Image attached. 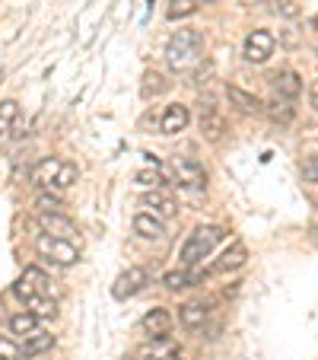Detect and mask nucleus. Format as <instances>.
I'll list each match as a JSON object with an SVG mask.
<instances>
[{
  "label": "nucleus",
  "mask_w": 318,
  "mask_h": 360,
  "mask_svg": "<svg viewBox=\"0 0 318 360\" xmlns=\"http://www.w3.org/2000/svg\"><path fill=\"white\" fill-rule=\"evenodd\" d=\"M201 51H204V32H197V29H178L169 39V45H166V64L175 74L178 70H188L201 61Z\"/></svg>",
  "instance_id": "nucleus-1"
},
{
  "label": "nucleus",
  "mask_w": 318,
  "mask_h": 360,
  "mask_svg": "<svg viewBox=\"0 0 318 360\" xmlns=\"http://www.w3.org/2000/svg\"><path fill=\"white\" fill-rule=\"evenodd\" d=\"M223 236H226V230H223V226H217V224L197 226V230L185 239L182 252H178V265H182V268H194L201 259H207L210 252H213V245H217Z\"/></svg>",
  "instance_id": "nucleus-2"
},
{
  "label": "nucleus",
  "mask_w": 318,
  "mask_h": 360,
  "mask_svg": "<svg viewBox=\"0 0 318 360\" xmlns=\"http://www.w3.org/2000/svg\"><path fill=\"white\" fill-rule=\"evenodd\" d=\"M35 252L58 268H70L80 262V249H77L70 239H55V236H45V233L35 239Z\"/></svg>",
  "instance_id": "nucleus-3"
},
{
  "label": "nucleus",
  "mask_w": 318,
  "mask_h": 360,
  "mask_svg": "<svg viewBox=\"0 0 318 360\" xmlns=\"http://www.w3.org/2000/svg\"><path fill=\"white\" fill-rule=\"evenodd\" d=\"M169 172H172V185H178V188H188V191L207 188V169L194 157H175Z\"/></svg>",
  "instance_id": "nucleus-4"
},
{
  "label": "nucleus",
  "mask_w": 318,
  "mask_h": 360,
  "mask_svg": "<svg viewBox=\"0 0 318 360\" xmlns=\"http://www.w3.org/2000/svg\"><path fill=\"white\" fill-rule=\"evenodd\" d=\"M13 293L20 303H32L35 297H48V274L41 271V268H26V271L20 274V281L13 284Z\"/></svg>",
  "instance_id": "nucleus-5"
},
{
  "label": "nucleus",
  "mask_w": 318,
  "mask_h": 360,
  "mask_svg": "<svg viewBox=\"0 0 318 360\" xmlns=\"http://www.w3.org/2000/svg\"><path fill=\"white\" fill-rule=\"evenodd\" d=\"M274 35L267 32V29H255V32H249V39H245V48H242V55H245V61H251V64H264L267 58L274 55Z\"/></svg>",
  "instance_id": "nucleus-6"
},
{
  "label": "nucleus",
  "mask_w": 318,
  "mask_h": 360,
  "mask_svg": "<svg viewBox=\"0 0 318 360\" xmlns=\"http://www.w3.org/2000/svg\"><path fill=\"white\" fill-rule=\"evenodd\" d=\"M147 271L143 268H128V271H121L118 274V281H115V287H112V297L115 300H131V297H137V293L147 287Z\"/></svg>",
  "instance_id": "nucleus-7"
},
{
  "label": "nucleus",
  "mask_w": 318,
  "mask_h": 360,
  "mask_svg": "<svg viewBox=\"0 0 318 360\" xmlns=\"http://www.w3.org/2000/svg\"><path fill=\"white\" fill-rule=\"evenodd\" d=\"M249 262V249H245V243H232L230 249L220 255L213 265H210L207 274H226V271H239V268Z\"/></svg>",
  "instance_id": "nucleus-8"
},
{
  "label": "nucleus",
  "mask_w": 318,
  "mask_h": 360,
  "mask_svg": "<svg viewBox=\"0 0 318 360\" xmlns=\"http://www.w3.org/2000/svg\"><path fill=\"white\" fill-rule=\"evenodd\" d=\"M140 204L147 207V214H153V217H159V220H169V217H175L178 214V204L172 201L169 195H163L159 188L147 191V195L140 198Z\"/></svg>",
  "instance_id": "nucleus-9"
},
{
  "label": "nucleus",
  "mask_w": 318,
  "mask_h": 360,
  "mask_svg": "<svg viewBox=\"0 0 318 360\" xmlns=\"http://www.w3.org/2000/svg\"><path fill=\"white\" fill-rule=\"evenodd\" d=\"M39 226L45 236H55V239H74L77 224L64 214H39Z\"/></svg>",
  "instance_id": "nucleus-10"
},
{
  "label": "nucleus",
  "mask_w": 318,
  "mask_h": 360,
  "mask_svg": "<svg viewBox=\"0 0 318 360\" xmlns=\"http://www.w3.org/2000/svg\"><path fill=\"white\" fill-rule=\"evenodd\" d=\"M223 131H226V118L217 112L213 99H207V105H201V134L207 137V141H220Z\"/></svg>",
  "instance_id": "nucleus-11"
},
{
  "label": "nucleus",
  "mask_w": 318,
  "mask_h": 360,
  "mask_svg": "<svg viewBox=\"0 0 318 360\" xmlns=\"http://www.w3.org/2000/svg\"><path fill=\"white\" fill-rule=\"evenodd\" d=\"M143 332L150 335L153 341H163V338H169V332H172V316H169V309H150L147 316H143Z\"/></svg>",
  "instance_id": "nucleus-12"
},
{
  "label": "nucleus",
  "mask_w": 318,
  "mask_h": 360,
  "mask_svg": "<svg viewBox=\"0 0 318 360\" xmlns=\"http://www.w3.org/2000/svg\"><path fill=\"white\" fill-rule=\"evenodd\" d=\"M191 122V112L188 105H166L163 118H159V131L163 134H178V131H185Z\"/></svg>",
  "instance_id": "nucleus-13"
},
{
  "label": "nucleus",
  "mask_w": 318,
  "mask_h": 360,
  "mask_svg": "<svg viewBox=\"0 0 318 360\" xmlns=\"http://www.w3.org/2000/svg\"><path fill=\"white\" fill-rule=\"evenodd\" d=\"M61 163H64V160H58V157L41 160V163L35 166L32 172H29L32 185H39L41 191H51V185H55V179H58V172H61Z\"/></svg>",
  "instance_id": "nucleus-14"
},
{
  "label": "nucleus",
  "mask_w": 318,
  "mask_h": 360,
  "mask_svg": "<svg viewBox=\"0 0 318 360\" xmlns=\"http://www.w3.org/2000/svg\"><path fill=\"white\" fill-rule=\"evenodd\" d=\"M226 99H230L239 112H245V115H258V112H264V102L258 99V96L245 93V89L232 86V83H226Z\"/></svg>",
  "instance_id": "nucleus-15"
},
{
  "label": "nucleus",
  "mask_w": 318,
  "mask_h": 360,
  "mask_svg": "<svg viewBox=\"0 0 318 360\" xmlns=\"http://www.w3.org/2000/svg\"><path fill=\"white\" fill-rule=\"evenodd\" d=\"M207 316H210V309L204 303H185V306H178V322H182L188 332H197V328H204Z\"/></svg>",
  "instance_id": "nucleus-16"
},
{
  "label": "nucleus",
  "mask_w": 318,
  "mask_h": 360,
  "mask_svg": "<svg viewBox=\"0 0 318 360\" xmlns=\"http://www.w3.org/2000/svg\"><path fill=\"white\" fill-rule=\"evenodd\" d=\"M274 89H277L280 99L290 102L303 93V80H299L296 70H280V74H274Z\"/></svg>",
  "instance_id": "nucleus-17"
},
{
  "label": "nucleus",
  "mask_w": 318,
  "mask_h": 360,
  "mask_svg": "<svg viewBox=\"0 0 318 360\" xmlns=\"http://www.w3.org/2000/svg\"><path fill=\"white\" fill-rule=\"evenodd\" d=\"M55 347V335H48V332H32V335H26L22 338V345H20V354L22 357H39V354H45V351H51Z\"/></svg>",
  "instance_id": "nucleus-18"
},
{
  "label": "nucleus",
  "mask_w": 318,
  "mask_h": 360,
  "mask_svg": "<svg viewBox=\"0 0 318 360\" xmlns=\"http://www.w3.org/2000/svg\"><path fill=\"white\" fill-rule=\"evenodd\" d=\"M134 233H137V236H143V239H163L166 236L163 220L153 217V214H147V211L134 217Z\"/></svg>",
  "instance_id": "nucleus-19"
},
{
  "label": "nucleus",
  "mask_w": 318,
  "mask_h": 360,
  "mask_svg": "<svg viewBox=\"0 0 318 360\" xmlns=\"http://www.w3.org/2000/svg\"><path fill=\"white\" fill-rule=\"evenodd\" d=\"M10 332L20 335V338H26V335L39 332V316H32L29 309H22V313L10 316Z\"/></svg>",
  "instance_id": "nucleus-20"
},
{
  "label": "nucleus",
  "mask_w": 318,
  "mask_h": 360,
  "mask_svg": "<svg viewBox=\"0 0 318 360\" xmlns=\"http://www.w3.org/2000/svg\"><path fill=\"white\" fill-rule=\"evenodd\" d=\"M150 163H153V169H137V185H143V188H159V185L166 182V176H163V163L159 160H153L150 157Z\"/></svg>",
  "instance_id": "nucleus-21"
},
{
  "label": "nucleus",
  "mask_w": 318,
  "mask_h": 360,
  "mask_svg": "<svg viewBox=\"0 0 318 360\" xmlns=\"http://www.w3.org/2000/svg\"><path fill=\"white\" fill-rule=\"evenodd\" d=\"M35 207H39V214H61V207H64L61 191H39Z\"/></svg>",
  "instance_id": "nucleus-22"
},
{
  "label": "nucleus",
  "mask_w": 318,
  "mask_h": 360,
  "mask_svg": "<svg viewBox=\"0 0 318 360\" xmlns=\"http://www.w3.org/2000/svg\"><path fill=\"white\" fill-rule=\"evenodd\" d=\"M77 179H80V169H77V163H67V160H64L61 172H58L55 185H51V191H67L70 185H77Z\"/></svg>",
  "instance_id": "nucleus-23"
},
{
  "label": "nucleus",
  "mask_w": 318,
  "mask_h": 360,
  "mask_svg": "<svg viewBox=\"0 0 318 360\" xmlns=\"http://www.w3.org/2000/svg\"><path fill=\"white\" fill-rule=\"evenodd\" d=\"M197 278H201V274H191L188 268H178V271H169V274H166L163 284L169 287V290H185V287H191Z\"/></svg>",
  "instance_id": "nucleus-24"
},
{
  "label": "nucleus",
  "mask_w": 318,
  "mask_h": 360,
  "mask_svg": "<svg viewBox=\"0 0 318 360\" xmlns=\"http://www.w3.org/2000/svg\"><path fill=\"white\" fill-rule=\"evenodd\" d=\"M194 13H197V0H169V7H166L169 20H188Z\"/></svg>",
  "instance_id": "nucleus-25"
},
{
  "label": "nucleus",
  "mask_w": 318,
  "mask_h": 360,
  "mask_svg": "<svg viewBox=\"0 0 318 360\" xmlns=\"http://www.w3.org/2000/svg\"><path fill=\"white\" fill-rule=\"evenodd\" d=\"M264 112L274 118V122H280V124H290L293 122V105L286 99H274V102H267L264 105Z\"/></svg>",
  "instance_id": "nucleus-26"
},
{
  "label": "nucleus",
  "mask_w": 318,
  "mask_h": 360,
  "mask_svg": "<svg viewBox=\"0 0 318 360\" xmlns=\"http://www.w3.org/2000/svg\"><path fill=\"white\" fill-rule=\"evenodd\" d=\"M169 89V80H166L159 70H147L143 74V96H159Z\"/></svg>",
  "instance_id": "nucleus-27"
},
{
  "label": "nucleus",
  "mask_w": 318,
  "mask_h": 360,
  "mask_svg": "<svg viewBox=\"0 0 318 360\" xmlns=\"http://www.w3.org/2000/svg\"><path fill=\"white\" fill-rule=\"evenodd\" d=\"M26 309L32 316H39V319H51V316L58 313V306H55V300H51V297H35Z\"/></svg>",
  "instance_id": "nucleus-28"
},
{
  "label": "nucleus",
  "mask_w": 318,
  "mask_h": 360,
  "mask_svg": "<svg viewBox=\"0 0 318 360\" xmlns=\"http://www.w3.org/2000/svg\"><path fill=\"white\" fill-rule=\"evenodd\" d=\"M16 115H20V105H16L13 99H7V102H0V137L7 134L10 128H13V122H16Z\"/></svg>",
  "instance_id": "nucleus-29"
},
{
  "label": "nucleus",
  "mask_w": 318,
  "mask_h": 360,
  "mask_svg": "<svg viewBox=\"0 0 318 360\" xmlns=\"http://www.w3.org/2000/svg\"><path fill=\"white\" fill-rule=\"evenodd\" d=\"M0 360H22L20 345L10 341V338H0Z\"/></svg>",
  "instance_id": "nucleus-30"
},
{
  "label": "nucleus",
  "mask_w": 318,
  "mask_h": 360,
  "mask_svg": "<svg viewBox=\"0 0 318 360\" xmlns=\"http://www.w3.org/2000/svg\"><path fill=\"white\" fill-rule=\"evenodd\" d=\"M303 179H305V182H318V153L305 157V163H303Z\"/></svg>",
  "instance_id": "nucleus-31"
},
{
  "label": "nucleus",
  "mask_w": 318,
  "mask_h": 360,
  "mask_svg": "<svg viewBox=\"0 0 318 360\" xmlns=\"http://www.w3.org/2000/svg\"><path fill=\"white\" fill-rule=\"evenodd\" d=\"M309 99H312V109H318V80L312 83V93H309Z\"/></svg>",
  "instance_id": "nucleus-32"
},
{
  "label": "nucleus",
  "mask_w": 318,
  "mask_h": 360,
  "mask_svg": "<svg viewBox=\"0 0 318 360\" xmlns=\"http://www.w3.org/2000/svg\"><path fill=\"white\" fill-rule=\"evenodd\" d=\"M245 7H255V4H267V0H242Z\"/></svg>",
  "instance_id": "nucleus-33"
},
{
  "label": "nucleus",
  "mask_w": 318,
  "mask_h": 360,
  "mask_svg": "<svg viewBox=\"0 0 318 360\" xmlns=\"http://www.w3.org/2000/svg\"><path fill=\"white\" fill-rule=\"evenodd\" d=\"M163 360H182V357H178V351H172V354H166Z\"/></svg>",
  "instance_id": "nucleus-34"
},
{
  "label": "nucleus",
  "mask_w": 318,
  "mask_h": 360,
  "mask_svg": "<svg viewBox=\"0 0 318 360\" xmlns=\"http://www.w3.org/2000/svg\"><path fill=\"white\" fill-rule=\"evenodd\" d=\"M312 236H315V243H318V226H312Z\"/></svg>",
  "instance_id": "nucleus-35"
},
{
  "label": "nucleus",
  "mask_w": 318,
  "mask_h": 360,
  "mask_svg": "<svg viewBox=\"0 0 318 360\" xmlns=\"http://www.w3.org/2000/svg\"><path fill=\"white\" fill-rule=\"evenodd\" d=\"M312 29H318V16H312Z\"/></svg>",
  "instance_id": "nucleus-36"
},
{
  "label": "nucleus",
  "mask_w": 318,
  "mask_h": 360,
  "mask_svg": "<svg viewBox=\"0 0 318 360\" xmlns=\"http://www.w3.org/2000/svg\"><path fill=\"white\" fill-rule=\"evenodd\" d=\"M197 4H213V0H197Z\"/></svg>",
  "instance_id": "nucleus-37"
}]
</instances>
